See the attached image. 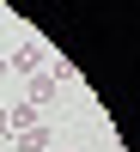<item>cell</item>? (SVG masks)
I'll use <instances>...</instances> for the list:
<instances>
[{
    "label": "cell",
    "mask_w": 140,
    "mask_h": 152,
    "mask_svg": "<svg viewBox=\"0 0 140 152\" xmlns=\"http://www.w3.org/2000/svg\"><path fill=\"white\" fill-rule=\"evenodd\" d=\"M55 91H61V79H55V73H31V79H24V104H31V110L55 104Z\"/></svg>",
    "instance_id": "1"
},
{
    "label": "cell",
    "mask_w": 140,
    "mask_h": 152,
    "mask_svg": "<svg viewBox=\"0 0 140 152\" xmlns=\"http://www.w3.org/2000/svg\"><path fill=\"white\" fill-rule=\"evenodd\" d=\"M6 146L12 152H49V128H37V122H31V128H12Z\"/></svg>",
    "instance_id": "2"
},
{
    "label": "cell",
    "mask_w": 140,
    "mask_h": 152,
    "mask_svg": "<svg viewBox=\"0 0 140 152\" xmlns=\"http://www.w3.org/2000/svg\"><path fill=\"white\" fill-rule=\"evenodd\" d=\"M6 67H12V73H24V79H31V73H43V49H37V43H24L18 55L6 61Z\"/></svg>",
    "instance_id": "3"
},
{
    "label": "cell",
    "mask_w": 140,
    "mask_h": 152,
    "mask_svg": "<svg viewBox=\"0 0 140 152\" xmlns=\"http://www.w3.org/2000/svg\"><path fill=\"white\" fill-rule=\"evenodd\" d=\"M6 140H12V116L0 110V146H6Z\"/></svg>",
    "instance_id": "4"
},
{
    "label": "cell",
    "mask_w": 140,
    "mask_h": 152,
    "mask_svg": "<svg viewBox=\"0 0 140 152\" xmlns=\"http://www.w3.org/2000/svg\"><path fill=\"white\" fill-rule=\"evenodd\" d=\"M0 73H6V61H0Z\"/></svg>",
    "instance_id": "5"
}]
</instances>
